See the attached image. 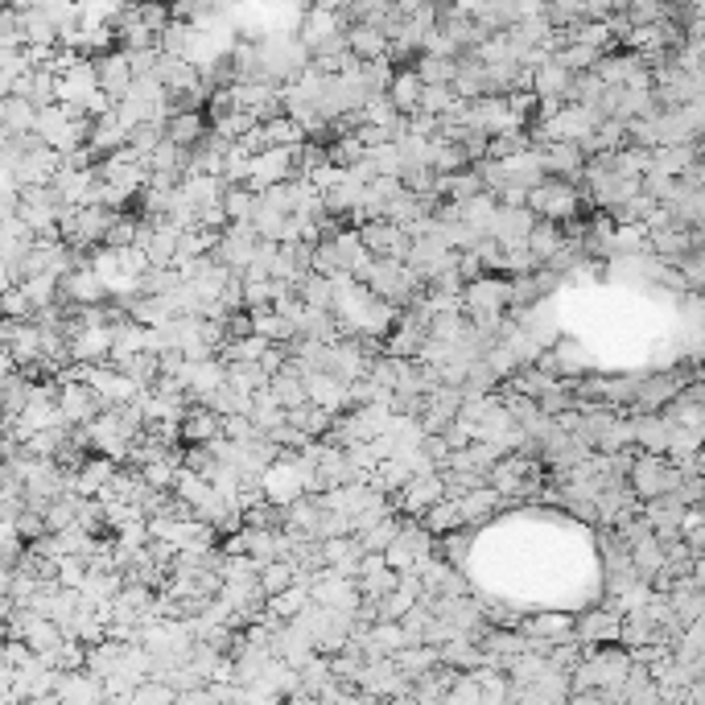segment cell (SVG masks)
Wrapping results in <instances>:
<instances>
[{
	"label": "cell",
	"mask_w": 705,
	"mask_h": 705,
	"mask_svg": "<svg viewBox=\"0 0 705 705\" xmlns=\"http://www.w3.org/2000/svg\"><path fill=\"white\" fill-rule=\"evenodd\" d=\"M87 574H91V561L87 557H58V586H66V590H83V582H87Z\"/></svg>",
	"instance_id": "b9f144b4"
},
{
	"label": "cell",
	"mask_w": 705,
	"mask_h": 705,
	"mask_svg": "<svg viewBox=\"0 0 705 705\" xmlns=\"http://www.w3.org/2000/svg\"><path fill=\"white\" fill-rule=\"evenodd\" d=\"M252 318H256V330L264 334L268 343H289V339H297V322H293L289 314H281L277 306L252 310Z\"/></svg>",
	"instance_id": "d6a6232c"
},
{
	"label": "cell",
	"mask_w": 705,
	"mask_h": 705,
	"mask_svg": "<svg viewBox=\"0 0 705 705\" xmlns=\"http://www.w3.org/2000/svg\"><path fill=\"white\" fill-rule=\"evenodd\" d=\"M297 178V149H264L252 157V178L248 186L260 194L268 186H277V182H289Z\"/></svg>",
	"instance_id": "9c48e42d"
},
{
	"label": "cell",
	"mask_w": 705,
	"mask_h": 705,
	"mask_svg": "<svg viewBox=\"0 0 705 705\" xmlns=\"http://www.w3.org/2000/svg\"><path fill=\"white\" fill-rule=\"evenodd\" d=\"M260 128H264L268 149H297L301 141H306V128H301V120L289 116V112H277V116L260 120Z\"/></svg>",
	"instance_id": "cb8c5ba5"
},
{
	"label": "cell",
	"mask_w": 705,
	"mask_h": 705,
	"mask_svg": "<svg viewBox=\"0 0 705 705\" xmlns=\"http://www.w3.org/2000/svg\"><path fill=\"white\" fill-rule=\"evenodd\" d=\"M112 343H116V326H79L71 334V355L83 363H112Z\"/></svg>",
	"instance_id": "7c38bea8"
},
{
	"label": "cell",
	"mask_w": 705,
	"mask_h": 705,
	"mask_svg": "<svg viewBox=\"0 0 705 705\" xmlns=\"http://www.w3.org/2000/svg\"><path fill=\"white\" fill-rule=\"evenodd\" d=\"M681 479H685V470L668 454H652V450L635 454V462L627 470V487L635 491V499H644V503L656 499V495H664V491H677Z\"/></svg>",
	"instance_id": "7a4b0ae2"
},
{
	"label": "cell",
	"mask_w": 705,
	"mask_h": 705,
	"mask_svg": "<svg viewBox=\"0 0 705 705\" xmlns=\"http://www.w3.org/2000/svg\"><path fill=\"white\" fill-rule=\"evenodd\" d=\"M565 244H569V240H565L561 223H553V219H536V227H532V235H528V248L536 252V260L549 264Z\"/></svg>",
	"instance_id": "f1b7e54d"
},
{
	"label": "cell",
	"mask_w": 705,
	"mask_h": 705,
	"mask_svg": "<svg viewBox=\"0 0 705 705\" xmlns=\"http://www.w3.org/2000/svg\"><path fill=\"white\" fill-rule=\"evenodd\" d=\"M549 178H578L586 174V149L578 141H541Z\"/></svg>",
	"instance_id": "e0dca14e"
},
{
	"label": "cell",
	"mask_w": 705,
	"mask_h": 705,
	"mask_svg": "<svg viewBox=\"0 0 705 705\" xmlns=\"http://www.w3.org/2000/svg\"><path fill=\"white\" fill-rule=\"evenodd\" d=\"M33 314H38V306H33V297L25 293V285H9V289H5V318L25 322V318H33Z\"/></svg>",
	"instance_id": "7bdbcfd3"
},
{
	"label": "cell",
	"mask_w": 705,
	"mask_h": 705,
	"mask_svg": "<svg viewBox=\"0 0 705 705\" xmlns=\"http://www.w3.org/2000/svg\"><path fill=\"white\" fill-rule=\"evenodd\" d=\"M673 417H656V413H640L635 417V442H640L644 450L652 454H668V446H673Z\"/></svg>",
	"instance_id": "44dd1931"
},
{
	"label": "cell",
	"mask_w": 705,
	"mask_h": 705,
	"mask_svg": "<svg viewBox=\"0 0 705 705\" xmlns=\"http://www.w3.org/2000/svg\"><path fill=\"white\" fill-rule=\"evenodd\" d=\"M62 392H58V413H62V421L66 425H91L99 413H104L108 405H104V396L95 392V384H58Z\"/></svg>",
	"instance_id": "52a82bcc"
},
{
	"label": "cell",
	"mask_w": 705,
	"mask_h": 705,
	"mask_svg": "<svg viewBox=\"0 0 705 705\" xmlns=\"http://www.w3.org/2000/svg\"><path fill=\"white\" fill-rule=\"evenodd\" d=\"M38 104H33L29 95H17V91H9L5 95V104H0V120H5V128L9 132H33L38 128Z\"/></svg>",
	"instance_id": "83f0119b"
},
{
	"label": "cell",
	"mask_w": 705,
	"mask_h": 705,
	"mask_svg": "<svg viewBox=\"0 0 705 705\" xmlns=\"http://www.w3.org/2000/svg\"><path fill=\"white\" fill-rule=\"evenodd\" d=\"M384 557H388V565H392V569H400V574H413V569L421 565V557H417L405 541H400V536H396V541L384 549Z\"/></svg>",
	"instance_id": "ee69618b"
},
{
	"label": "cell",
	"mask_w": 705,
	"mask_h": 705,
	"mask_svg": "<svg viewBox=\"0 0 705 705\" xmlns=\"http://www.w3.org/2000/svg\"><path fill=\"white\" fill-rule=\"evenodd\" d=\"M433 532L438 536H446V532H454V528H466V520H462V508H458V495H446V499H438L433 508L421 516Z\"/></svg>",
	"instance_id": "836d02e7"
},
{
	"label": "cell",
	"mask_w": 705,
	"mask_h": 705,
	"mask_svg": "<svg viewBox=\"0 0 705 705\" xmlns=\"http://www.w3.org/2000/svg\"><path fill=\"white\" fill-rule=\"evenodd\" d=\"M256 203H260V194H256L252 186H227V194H223V207H227L231 223L252 219V215H256Z\"/></svg>",
	"instance_id": "60d3db41"
},
{
	"label": "cell",
	"mask_w": 705,
	"mask_h": 705,
	"mask_svg": "<svg viewBox=\"0 0 705 705\" xmlns=\"http://www.w3.org/2000/svg\"><path fill=\"white\" fill-rule=\"evenodd\" d=\"M58 701L62 705H95L108 697V685L99 681L95 673H87V668H75V673H62L58 677Z\"/></svg>",
	"instance_id": "5bb4252c"
},
{
	"label": "cell",
	"mask_w": 705,
	"mask_h": 705,
	"mask_svg": "<svg viewBox=\"0 0 705 705\" xmlns=\"http://www.w3.org/2000/svg\"><path fill=\"white\" fill-rule=\"evenodd\" d=\"M446 495H450V487H446L442 470H421V475H413V479L405 483V491L392 495V508H396L400 516H425L433 503L446 499Z\"/></svg>",
	"instance_id": "8992f818"
},
{
	"label": "cell",
	"mask_w": 705,
	"mask_h": 705,
	"mask_svg": "<svg viewBox=\"0 0 705 705\" xmlns=\"http://www.w3.org/2000/svg\"><path fill=\"white\" fill-rule=\"evenodd\" d=\"M454 248L442 240L438 231H429V235H417L413 240V248H409V268L421 277V281H429V277H438L446 264H454Z\"/></svg>",
	"instance_id": "8fae6325"
},
{
	"label": "cell",
	"mask_w": 705,
	"mask_h": 705,
	"mask_svg": "<svg viewBox=\"0 0 705 705\" xmlns=\"http://www.w3.org/2000/svg\"><path fill=\"white\" fill-rule=\"evenodd\" d=\"M574 627H578L574 615H536V619L524 623L528 635H541V640H553V644L569 640V635H574Z\"/></svg>",
	"instance_id": "e575fe53"
},
{
	"label": "cell",
	"mask_w": 705,
	"mask_h": 705,
	"mask_svg": "<svg viewBox=\"0 0 705 705\" xmlns=\"http://www.w3.org/2000/svg\"><path fill=\"white\" fill-rule=\"evenodd\" d=\"M499 499H503V495H499L491 483H483V487H475V491L458 495V508H462L466 528H479L483 520H491V516H495V508H499Z\"/></svg>",
	"instance_id": "603a6c76"
},
{
	"label": "cell",
	"mask_w": 705,
	"mask_h": 705,
	"mask_svg": "<svg viewBox=\"0 0 705 705\" xmlns=\"http://www.w3.org/2000/svg\"><path fill=\"white\" fill-rule=\"evenodd\" d=\"M413 475H417V470H413L405 458L396 454V458H384V462H380V466H376V470H372V475H367V479H372V483H376L384 495H396V491H405V483H409Z\"/></svg>",
	"instance_id": "4dcf8cb0"
},
{
	"label": "cell",
	"mask_w": 705,
	"mask_h": 705,
	"mask_svg": "<svg viewBox=\"0 0 705 705\" xmlns=\"http://www.w3.org/2000/svg\"><path fill=\"white\" fill-rule=\"evenodd\" d=\"M215 438H223V413H215L211 405H203V400H194L182 417V442H207L211 446Z\"/></svg>",
	"instance_id": "d6986e66"
},
{
	"label": "cell",
	"mask_w": 705,
	"mask_h": 705,
	"mask_svg": "<svg viewBox=\"0 0 705 705\" xmlns=\"http://www.w3.org/2000/svg\"><path fill=\"white\" fill-rule=\"evenodd\" d=\"M198 227H211V231H227L231 227V215L223 207V198H215V203L198 207Z\"/></svg>",
	"instance_id": "f6af8a7d"
},
{
	"label": "cell",
	"mask_w": 705,
	"mask_h": 705,
	"mask_svg": "<svg viewBox=\"0 0 705 705\" xmlns=\"http://www.w3.org/2000/svg\"><path fill=\"white\" fill-rule=\"evenodd\" d=\"M326 149H330V161L334 165H347V170L367 157V145L359 141V132H339V137H330Z\"/></svg>",
	"instance_id": "ab89813d"
},
{
	"label": "cell",
	"mask_w": 705,
	"mask_h": 705,
	"mask_svg": "<svg viewBox=\"0 0 705 705\" xmlns=\"http://www.w3.org/2000/svg\"><path fill=\"white\" fill-rule=\"evenodd\" d=\"M388 95H392V104L405 112V116L421 112V99H425V79H421V71H396Z\"/></svg>",
	"instance_id": "484cf974"
},
{
	"label": "cell",
	"mask_w": 705,
	"mask_h": 705,
	"mask_svg": "<svg viewBox=\"0 0 705 705\" xmlns=\"http://www.w3.org/2000/svg\"><path fill=\"white\" fill-rule=\"evenodd\" d=\"M528 207L541 219L565 223V219H574L582 211V194H578L574 178H545L541 186L528 190Z\"/></svg>",
	"instance_id": "3957f363"
},
{
	"label": "cell",
	"mask_w": 705,
	"mask_h": 705,
	"mask_svg": "<svg viewBox=\"0 0 705 705\" xmlns=\"http://www.w3.org/2000/svg\"><path fill=\"white\" fill-rule=\"evenodd\" d=\"M174 491L190 503V508L198 512V508H203V503L215 495V483L203 475V470H190V466H178V483H174Z\"/></svg>",
	"instance_id": "1f68e13d"
},
{
	"label": "cell",
	"mask_w": 705,
	"mask_h": 705,
	"mask_svg": "<svg viewBox=\"0 0 705 705\" xmlns=\"http://www.w3.org/2000/svg\"><path fill=\"white\" fill-rule=\"evenodd\" d=\"M462 306L466 314H503L512 310V277L508 273H483L475 281H466L462 289Z\"/></svg>",
	"instance_id": "5b68a950"
},
{
	"label": "cell",
	"mask_w": 705,
	"mask_h": 705,
	"mask_svg": "<svg viewBox=\"0 0 705 705\" xmlns=\"http://www.w3.org/2000/svg\"><path fill=\"white\" fill-rule=\"evenodd\" d=\"M310 602H314V590L310 586H289L285 594H277V598H268V611H273L277 619H297L301 611H306L310 607Z\"/></svg>",
	"instance_id": "8d00e7d4"
},
{
	"label": "cell",
	"mask_w": 705,
	"mask_h": 705,
	"mask_svg": "<svg viewBox=\"0 0 705 705\" xmlns=\"http://www.w3.org/2000/svg\"><path fill=\"white\" fill-rule=\"evenodd\" d=\"M363 285L372 293H380V297H388L392 306H400V310H409L413 301L421 297V289H425V281L409 268V260H392V256H376L372 273H367Z\"/></svg>",
	"instance_id": "6da1fadb"
},
{
	"label": "cell",
	"mask_w": 705,
	"mask_h": 705,
	"mask_svg": "<svg viewBox=\"0 0 705 705\" xmlns=\"http://www.w3.org/2000/svg\"><path fill=\"white\" fill-rule=\"evenodd\" d=\"M487 483H491L503 499H520V495L536 491V483H541V466L528 462L524 450H512V454H503V458L487 470Z\"/></svg>",
	"instance_id": "277c9868"
},
{
	"label": "cell",
	"mask_w": 705,
	"mask_h": 705,
	"mask_svg": "<svg viewBox=\"0 0 705 705\" xmlns=\"http://www.w3.org/2000/svg\"><path fill=\"white\" fill-rule=\"evenodd\" d=\"M211 132V124H207V116L198 112V108H186V112H174L170 116V124H165V137H170L174 145H182V149H194L198 141H203Z\"/></svg>",
	"instance_id": "7402d4cb"
},
{
	"label": "cell",
	"mask_w": 705,
	"mask_h": 705,
	"mask_svg": "<svg viewBox=\"0 0 705 705\" xmlns=\"http://www.w3.org/2000/svg\"><path fill=\"white\" fill-rule=\"evenodd\" d=\"M536 219H541V215H536L532 207H503V203H499V211H495L487 235H495L499 244H520V240H528V235H532Z\"/></svg>",
	"instance_id": "ac0fdd59"
},
{
	"label": "cell",
	"mask_w": 705,
	"mask_h": 705,
	"mask_svg": "<svg viewBox=\"0 0 705 705\" xmlns=\"http://www.w3.org/2000/svg\"><path fill=\"white\" fill-rule=\"evenodd\" d=\"M289 586H297V561L277 557V561L260 565V590H264V598H277V594H285Z\"/></svg>",
	"instance_id": "f546056e"
},
{
	"label": "cell",
	"mask_w": 705,
	"mask_h": 705,
	"mask_svg": "<svg viewBox=\"0 0 705 705\" xmlns=\"http://www.w3.org/2000/svg\"><path fill=\"white\" fill-rule=\"evenodd\" d=\"M58 301H66V306H99V301H112V289H108L104 277H99L95 264H79L75 273L62 277V297Z\"/></svg>",
	"instance_id": "ba28073f"
},
{
	"label": "cell",
	"mask_w": 705,
	"mask_h": 705,
	"mask_svg": "<svg viewBox=\"0 0 705 705\" xmlns=\"http://www.w3.org/2000/svg\"><path fill=\"white\" fill-rule=\"evenodd\" d=\"M442 553H446V561L462 565V557L470 553V541L462 536V528H454V532H446V536H442Z\"/></svg>",
	"instance_id": "bcb514c9"
},
{
	"label": "cell",
	"mask_w": 705,
	"mask_h": 705,
	"mask_svg": "<svg viewBox=\"0 0 705 705\" xmlns=\"http://www.w3.org/2000/svg\"><path fill=\"white\" fill-rule=\"evenodd\" d=\"M417 71H421V79L425 83H454L458 79V58H450V54H421V62H417Z\"/></svg>",
	"instance_id": "f35d334b"
},
{
	"label": "cell",
	"mask_w": 705,
	"mask_h": 705,
	"mask_svg": "<svg viewBox=\"0 0 705 705\" xmlns=\"http://www.w3.org/2000/svg\"><path fill=\"white\" fill-rule=\"evenodd\" d=\"M574 635H578V644L586 652L602 648V644H615V640H623V615H615V611H590V615L578 619Z\"/></svg>",
	"instance_id": "4fadbf2b"
},
{
	"label": "cell",
	"mask_w": 705,
	"mask_h": 705,
	"mask_svg": "<svg viewBox=\"0 0 705 705\" xmlns=\"http://www.w3.org/2000/svg\"><path fill=\"white\" fill-rule=\"evenodd\" d=\"M681 392V376H652L640 384V392H635V409L640 413H652L660 405H673Z\"/></svg>",
	"instance_id": "4316f807"
},
{
	"label": "cell",
	"mask_w": 705,
	"mask_h": 705,
	"mask_svg": "<svg viewBox=\"0 0 705 705\" xmlns=\"http://www.w3.org/2000/svg\"><path fill=\"white\" fill-rule=\"evenodd\" d=\"M297 293L314 310H334V281L326 273H306V277H301V285H297Z\"/></svg>",
	"instance_id": "d590c367"
},
{
	"label": "cell",
	"mask_w": 705,
	"mask_h": 705,
	"mask_svg": "<svg viewBox=\"0 0 705 705\" xmlns=\"http://www.w3.org/2000/svg\"><path fill=\"white\" fill-rule=\"evenodd\" d=\"M99 66V87H104L116 104L132 91V83H137V75H132V62H128V50H108L95 58Z\"/></svg>",
	"instance_id": "9a60e30c"
},
{
	"label": "cell",
	"mask_w": 705,
	"mask_h": 705,
	"mask_svg": "<svg viewBox=\"0 0 705 705\" xmlns=\"http://www.w3.org/2000/svg\"><path fill=\"white\" fill-rule=\"evenodd\" d=\"M553 384V376H545L541 372V367H516V372L508 376V380H503V388H508V392H524V396H536V400H541V392Z\"/></svg>",
	"instance_id": "74e56055"
},
{
	"label": "cell",
	"mask_w": 705,
	"mask_h": 705,
	"mask_svg": "<svg viewBox=\"0 0 705 705\" xmlns=\"http://www.w3.org/2000/svg\"><path fill=\"white\" fill-rule=\"evenodd\" d=\"M363 235V244L372 248L376 256H392V260H409V248H413V235L392 223V219H372V223H363L359 227Z\"/></svg>",
	"instance_id": "30bf717a"
},
{
	"label": "cell",
	"mask_w": 705,
	"mask_h": 705,
	"mask_svg": "<svg viewBox=\"0 0 705 705\" xmlns=\"http://www.w3.org/2000/svg\"><path fill=\"white\" fill-rule=\"evenodd\" d=\"M347 38H351V50L363 58V62H380V58H388V50H392V38L380 29V25H367V21H355L351 29H347Z\"/></svg>",
	"instance_id": "ffe728a7"
},
{
	"label": "cell",
	"mask_w": 705,
	"mask_h": 705,
	"mask_svg": "<svg viewBox=\"0 0 705 705\" xmlns=\"http://www.w3.org/2000/svg\"><path fill=\"white\" fill-rule=\"evenodd\" d=\"M116 470H120L116 458L95 450L79 470H71V491H79V495H104V487L116 479Z\"/></svg>",
	"instance_id": "2e32d148"
},
{
	"label": "cell",
	"mask_w": 705,
	"mask_h": 705,
	"mask_svg": "<svg viewBox=\"0 0 705 705\" xmlns=\"http://www.w3.org/2000/svg\"><path fill=\"white\" fill-rule=\"evenodd\" d=\"M289 421H293L297 429H306L310 438H326V433L334 429V421H339V413L326 409V405H318V400H301V405L289 409Z\"/></svg>",
	"instance_id": "d4e9b609"
}]
</instances>
